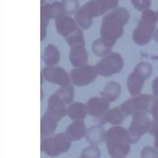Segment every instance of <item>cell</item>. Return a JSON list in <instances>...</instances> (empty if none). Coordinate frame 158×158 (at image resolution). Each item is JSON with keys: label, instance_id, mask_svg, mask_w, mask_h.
Returning a JSON list of instances; mask_svg holds the SVG:
<instances>
[{"label": "cell", "instance_id": "9c48e42d", "mask_svg": "<svg viewBox=\"0 0 158 158\" xmlns=\"http://www.w3.org/2000/svg\"><path fill=\"white\" fill-rule=\"evenodd\" d=\"M98 74L95 66L85 64L73 69L70 76L72 82L75 86H85L93 82Z\"/></svg>", "mask_w": 158, "mask_h": 158}, {"label": "cell", "instance_id": "5b68a950", "mask_svg": "<svg viewBox=\"0 0 158 158\" xmlns=\"http://www.w3.org/2000/svg\"><path fill=\"white\" fill-rule=\"evenodd\" d=\"M152 72V68L149 63L142 61L135 66L127 81V88L131 95L136 96L140 94L145 80L151 76Z\"/></svg>", "mask_w": 158, "mask_h": 158}, {"label": "cell", "instance_id": "4316f807", "mask_svg": "<svg viewBox=\"0 0 158 158\" xmlns=\"http://www.w3.org/2000/svg\"><path fill=\"white\" fill-rule=\"evenodd\" d=\"M66 40L70 47L79 45H85L83 32L79 28L72 35L67 38Z\"/></svg>", "mask_w": 158, "mask_h": 158}, {"label": "cell", "instance_id": "e575fe53", "mask_svg": "<svg viewBox=\"0 0 158 158\" xmlns=\"http://www.w3.org/2000/svg\"><path fill=\"white\" fill-rule=\"evenodd\" d=\"M43 92L42 89H41V100L43 99Z\"/></svg>", "mask_w": 158, "mask_h": 158}, {"label": "cell", "instance_id": "44dd1931", "mask_svg": "<svg viewBox=\"0 0 158 158\" xmlns=\"http://www.w3.org/2000/svg\"><path fill=\"white\" fill-rule=\"evenodd\" d=\"M88 114L86 105L79 102L71 103L67 108V115L72 120H83Z\"/></svg>", "mask_w": 158, "mask_h": 158}, {"label": "cell", "instance_id": "d6986e66", "mask_svg": "<svg viewBox=\"0 0 158 158\" xmlns=\"http://www.w3.org/2000/svg\"><path fill=\"white\" fill-rule=\"evenodd\" d=\"M122 91L120 84L116 81H110L104 87L101 92V97L109 102L115 101Z\"/></svg>", "mask_w": 158, "mask_h": 158}, {"label": "cell", "instance_id": "8992f818", "mask_svg": "<svg viewBox=\"0 0 158 158\" xmlns=\"http://www.w3.org/2000/svg\"><path fill=\"white\" fill-rule=\"evenodd\" d=\"M99 75L109 77L118 73L123 67V60L121 55L116 52L109 53L95 66Z\"/></svg>", "mask_w": 158, "mask_h": 158}, {"label": "cell", "instance_id": "9a60e30c", "mask_svg": "<svg viewBox=\"0 0 158 158\" xmlns=\"http://www.w3.org/2000/svg\"><path fill=\"white\" fill-rule=\"evenodd\" d=\"M127 116L122 112L120 107H114L108 110L101 118H99V122L101 125L109 123L113 125H118L122 123Z\"/></svg>", "mask_w": 158, "mask_h": 158}, {"label": "cell", "instance_id": "f1b7e54d", "mask_svg": "<svg viewBox=\"0 0 158 158\" xmlns=\"http://www.w3.org/2000/svg\"><path fill=\"white\" fill-rule=\"evenodd\" d=\"M133 7L139 11H144L148 9L151 4V0H131Z\"/></svg>", "mask_w": 158, "mask_h": 158}, {"label": "cell", "instance_id": "7c38bea8", "mask_svg": "<svg viewBox=\"0 0 158 158\" xmlns=\"http://www.w3.org/2000/svg\"><path fill=\"white\" fill-rule=\"evenodd\" d=\"M46 112L59 120L67 115V108L65 106V103L56 92L49 97Z\"/></svg>", "mask_w": 158, "mask_h": 158}, {"label": "cell", "instance_id": "7a4b0ae2", "mask_svg": "<svg viewBox=\"0 0 158 158\" xmlns=\"http://www.w3.org/2000/svg\"><path fill=\"white\" fill-rule=\"evenodd\" d=\"M105 142L107 152L112 158L127 156L132 144L128 131L120 126H112L106 131Z\"/></svg>", "mask_w": 158, "mask_h": 158}, {"label": "cell", "instance_id": "7402d4cb", "mask_svg": "<svg viewBox=\"0 0 158 158\" xmlns=\"http://www.w3.org/2000/svg\"><path fill=\"white\" fill-rule=\"evenodd\" d=\"M41 13L45 15L49 19H57L64 15L65 11L64 10L62 3L55 2L51 4H48L41 7Z\"/></svg>", "mask_w": 158, "mask_h": 158}, {"label": "cell", "instance_id": "ac0fdd59", "mask_svg": "<svg viewBox=\"0 0 158 158\" xmlns=\"http://www.w3.org/2000/svg\"><path fill=\"white\" fill-rule=\"evenodd\" d=\"M88 53L85 48V45H79L71 47L69 59L71 64L75 68L86 64Z\"/></svg>", "mask_w": 158, "mask_h": 158}, {"label": "cell", "instance_id": "6da1fadb", "mask_svg": "<svg viewBox=\"0 0 158 158\" xmlns=\"http://www.w3.org/2000/svg\"><path fill=\"white\" fill-rule=\"evenodd\" d=\"M129 18V12L122 7L105 15L101 24L100 39L111 48L123 35V27L128 22Z\"/></svg>", "mask_w": 158, "mask_h": 158}, {"label": "cell", "instance_id": "cb8c5ba5", "mask_svg": "<svg viewBox=\"0 0 158 158\" xmlns=\"http://www.w3.org/2000/svg\"><path fill=\"white\" fill-rule=\"evenodd\" d=\"M56 93L59 95L65 103H71L74 98L75 91L71 84L62 86L57 91Z\"/></svg>", "mask_w": 158, "mask_h": 158}, {"label": "cell", "instance_id": "1f68e13d", "mask_svg": "<svg viewBox=\"0 0 158 158\" xmlns=\"http://www.w3.org/2000/svg\"><path fill=\"white\" fill-rule=\"evenodd\" d=\"M150 134L155 137L154 146L158 149V123L152 121L151 123V129L149 131Z\"/></svg>", "mask_w": 158, "mask_h": 158}, {"label": "cell", "instance_id": "603a6c76", "mask_svg": "<svg viewBox=\"0 0 158 158\" xmlns=\"http://www.w3.org/2000/svg\"><path fill=\"white\" fill-rule=\"evenodd\" d=\"M43 59L48 66H55L60 60V53L57 48L52 44H49L44 50Z\"/></svg>", "mask_w": 158, "mask_h": 158}, {"label": "cell", "instance_id": "2e32d148", "mask_svg": "<svg viewBox=\"0 0 158 158\" xmlns=\"http://www.w3.org/2000/svg\"><path fill=\"white\" fill-rule=\"evenodd\" d=\"M80 9L91 19L102 15L108 11L102 0H91L84 4Z\"/></svg>", "mask_w": 158, "mask_h": 158}, {"label": "cell", "instance_id": "4dcf8cb0", "mask_svg": "<svg viewBox=\"0 0 158 158\" xmlns=\"http://www.w3.org/2000/svg\"><path fill=\"white\" fill-rule=\"evenodd\" d=\"M150 113L152 115L153 121L158 123V97H154L150 108Z\"/></svg>", "mask_w": 158, "mask_h": 158}, {"label": "cell", "instance_id": "d6a6232c", "mask_svg": "<svg viewBox=\"0 0 158 158\" xmlns=\"http://www.w3.org/2000/svg\"><path fill=\"white\" fill-rule=\"evenodd\" d=\"M152 92L154 96L158 97V76L153 80L152 84Z\"/></svg>", "mask_w": 158, "mask_h": 158}, {"label": "cell", "instance_id": "30bf717a", "mask_svg": "<svg viewBox=\"0 0 158 158\" xmlns=\"http://www.w3.org/2000/svg\"><path fill=\"white\" fill-rule=\"evenodd\" d=\"M48 82L57 85L65 86L70 84V76L62 68L57 66H48L41 72Z\"/></svg>", "mask_w": 158, "mask_h": 158}, {"label": "cell", "instance_id": "52a82bcc", "mask_svg": "<svg viewBox=\"0 0 158 158\" xmlns=\"http://www.w3.org/2000/svg\"><path fill=\"white\" fill-rule=\"evenodd\" d=\"M154 96L149 94H139L129 99L119 107L127 116L136 112L150 113V108Z\"/></svg>", "mask_w": 158, "mask_h": 158}, {"label": "cell", "instance_id": "d4e9b609", "mask_svg": "<svg viewBox=\"0 0 158 158\" xmlns=\"http://www.w3.org/2000/svg\"><path fill=\"white\" fill-rule=\"evenodd\" d=\"M111 48L106 45L100 38L95 40L92 45L93 53L98 56H105L109 53Z\"/></svg>", "mask_w": 158, "mask_h": 158}, {"label": "cell", "instance_id": "3957f363", "mask_svg": "<svg viewBox=\"0 0 158 158\" xmlns=\"http://www.w3.org/2000/svg\"><path fill=\"white\" fill-rule=\"evenodd\" d=\"M158 15L152 10L143 12L141 18L133 33V40L138 45H144L151 40L155 30Z\"/></svg>", "mask_w": 158, "mask_h": 158}, {"label": "cell", "instance_id": "836d02e7", "mask_svg": "<svg viewBox=\"0 0 158 158\" xmlns=\"http://www.w3.org/2000/svg\"><path fill=\"white\" fill-rule=\"evenodd\" d=\"M154 40L155 41L158 43V29L156 31V32L154 33Z\"/></svg>", "mask_w": 158, "mask_h": 158}, {"label": "cell", "instance_id": "ba28073f", "mask_svg": "<svg viewBox=\"0 0 158 158\" xmlns=\"http://www.w3.org/2000/svg\"><path fill=\"white\" fill-rule=\"evenodd\" d=\"M132 120L128 128L131 143H137L140 138L150 131L151 121L144 112H136L132 115Z\"/></svg>", "mask_w": 158, "mask_h": 158}, {"label": "cell", "instance_id": "f546056e", "mask_svg": "<svg viewBox=\"0 0 158 158\" xmlns=\"http://www.w3.org/2000/svg\"><path fill=\"white\" fill-rule=\"evenodd\" d=\"M141 158H158V151L152 147L146 146L141 151Z\"/></svg>", "mask_w": 158, "mask_h": 158}, {"label": "cell", "instance_id": "8d00e7d4", "mask_svg": "<svg viewBox=\"0 0 158 158\" xmlns=\"http://www.w3.org/2000/svg\"><path fill=\"white\" fill-rule=\"evenodd\" d=\"M157 15H158V11H157Z\"/></svg>", "mask_w": 158, "mask_h": 158}, {"label": "cell", "instance_id": "5bb4252c", "mask_svg": "<svg viewBox=\"0 0 158 158\" xmlns=\"http://www.w3.org/2000/svg\"><path fill=\"white\" fill-rule=\"evenodd\" d=\"M86 132L85 122L83 120H75L68 126L64 133L70 141H75L85 136Z\"/></svg>", "mask_w": 158, "mask_h": 158}, {"label": "cell", "instance_id": "e0dca14e", "mask_svg": "<svg viewBox=\"0 0 158 158\" xmlns=\"http://www.w3.org/2000/svg\"><path fill=\"white\" fill-rule=\"evenodd\" d=\"M59 120L46 112L41 119L40 132L42 136L48 137L52 135L56 130Z\"/></svg>", "mask_w": 158, "mask_h": 158}, {"label": "cell", "instance_id": "83f0119b", "mask_svg": "<svg viewBox=\"0 0 158 158\" xmlns=\"http://www.w3.org/2000/svg\"><path fill=\"white\" fill-rule=\"evenodd\" d=\"M61 3L65 13L70 14L78 10L79 2L78 0H63Z\"/></svg>", "mask_w": 158, "mask_h": 158}, {"label": "cell", "instance_id": "484cf974", "mask_svg": "<svg viewBox=\"0 0 158 158\" xmlns=\"http://www.w3.org/2000/svg\"><path fill=\"white\" fill-rule=\"evenodd\" d=\"M101 155V152L99 148L91 144L82 150L80 158H100Z\"/></svg>", "mask_w": 158, "mask_h": 158}, {"label": "cell", "instance_id": "277c9868", "mask_svg": "<svg viewBox=\"0 0 158 158\" xmlns=\"http://www.w3.org/2000/svg\"><path fill=\"white\" fill-rule=\"evenodd\" d=\"M71 141L65 133H57L41 138L40 148L41 152L49 157H56L67 152L71 146Z\"/></svg>", "mask_w": 158, "mask_h": 158}, {"label": "cell", "instance_id": "4fadbf2b", "mask_svg": "<svg viewBox=\"0 0 158 158\" xmlns=\"http://www.w3.org/2000/svg\"><path fill=\"white\" fill-rule=\"evenodd\" d=\"M57 32L66 38L72 35L78 28L76 21L68 15H62L56 19Z\"/></svg>", "mask_w": 158, "mask_h": 158}, {"label": "cell", "instance_id": "ffe728a7", "mask_svg": "<svg viewBox=\"0 0 158 158\" xmlns=\"http://www.w3.org/2000/svg\"><path fill=\"white\" fill-rule=\"evenodd\" d=\"M106 131L99 125H94L90 127L86 132V139L87 141L92 144L96 145L101 144L105 141Z\"/></svg>", "mask_w": 158, "mask_h": 158}, {"label": "cell", "instance_id": "8fae6325", "mask_svg": "<svg viewBox=\"0 0 158 158\" xmlns=\"http://www.w3.org/2000/svg\"><path fill=\"white\" fill-rule=\"evenodd\" d=\"M86 105L88 114L99 119L109 110L110 102L102 97H94L89 99Z\"/></svg>", "mask_w": 158, "mask_h": 158}, {"label": "cell", "instance_id": "d590c367", "mask_svg": "<svg viewBox=\"0 0 158 158\" xmlns=\"http://www.w3.org/2000/svg\"><path fill=\"white\" fill-rule=\"evenodd\" d=\"M116 158H125V157H116Z\"/></svg>", "mask_w": 158, "mask_h": 158}]
</instances>
